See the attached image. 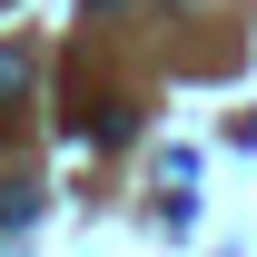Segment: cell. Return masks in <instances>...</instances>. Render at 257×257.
<instances>
[{"mask_svg": "<svg viewBox=\"0 0 257 257\" xmlns=\"http://www.w3.org/2000/svg\"><path fill=\"white\" fill-rule=\"evenodd\" d=\"M89 10H128V0H89Z\"/></svg>", "mask_w": 257, "mask_h": 257, "instance_id": "cell-3", "label": "cell"}, {"mask_svg": "<svg viewBox=\"0 0 257 257\" xmlns=\"http://www.w3.org/2000/svg\"><path fill=\"white\" fill-rule=\"evenodd\" d=\"M40 218V188H30V178H10V188H0V227H30Z\"/></svg>", "mask_w": 257, "mask_h": 257, "instance_id": "cell-2", "label": "cell"}, {"mask_svg": "<svg viewBox=\"0 0 257 257\" xmlns=\"http://www.w3.org/2000/svg\"><path fill=\"white\" fill-rule=\"evenodd\" d=\"M20 89H30V40H0V119L20 109Z\"/></svg>", "mask_w": 257, "mask_h": 257, "instance_id": "cell-1", "label": "cell"}]
</instances>
